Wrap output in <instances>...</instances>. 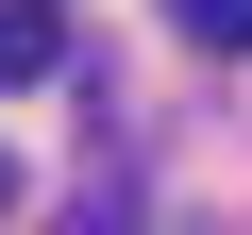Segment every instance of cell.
<instances>
[{
    "label": "cell",
    "instance_id": "3957f363",
    "mask_svg": "<svg viewBox=\"0 0 252 235\" xmlns=\"http://www.w3.org/2000/svg\"><path fill=\"white\" fill-rule=\"evenodd\" d=\"M0 202H17V168H0Z\"/></svg>",
    "mask_w": 252,
    "mask_h": 235
},
{
    "label": "cell",
    "instance_id": "7a4b0ae2",
    "mask_svg": "<svg viewBox=\"0 0 252 235\" xmlns=\"http://www.w3.org/2000/svg\"><path fill=\"white\" fill-rule=\"evenodd\" d=\"M168 17H185L202 51H252V0H168Z\"/></svg>",
    "mask_w": 252,
    "mask_h": 235
},
{
    "label": "cell",
    "instance_id": "6da1fadb",
    "mask_svg": "<svg viewBox=\"0 0 252 235\" xmlns=\"http://www.w3.org/2000/svg\"><path fill=\"white\" fill-rule=\"evenodd\" d=\"M67 34H51V0H0V84H51Z\"/></svg>",
    "mask_w": 252,
    "mask_h": 235
}]
</instances>
